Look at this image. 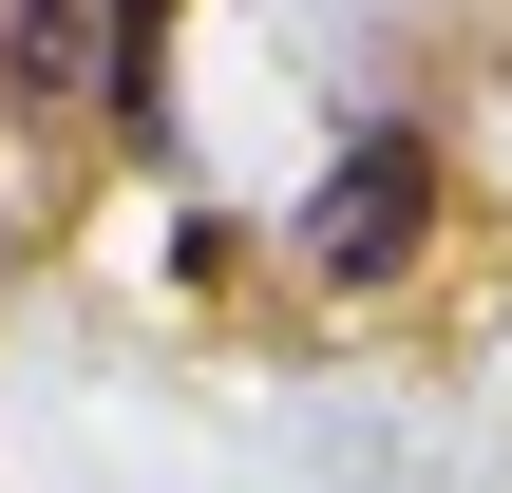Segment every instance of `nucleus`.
Returning a JSON list of instances; mask_svg holds the SVG:
<instances>
[{"instance_id": "f257e3e1", "label": "nucleus", "mask_w": 512, "mask_h": 493, "mask_svg": "<svg viewBox=\"0 0 512 493\" xmlns=\"http://www.w3.org/2000/svg\"><path fill=\"white\" fill-rule=\"evenodd\" d=\"M418 209H437V152L418 133H361L323 171V209H304V266L323 285H380V266H418Z\"/></svg>"}]
</instances>
